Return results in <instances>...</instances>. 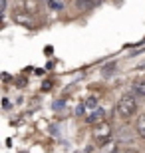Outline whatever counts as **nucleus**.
Segmentation results:
<instances>
[{
  "label": "nucleus",
  "mask_w": 145,
  "mask_h": 153,
  "mask_svg": "<svg viewBox=\"0 0 145 153\" xmlns=\"http://www.w3.org/2000/svg\"><path fill=\"white\" fill-rule=\"evenodd\" d=\"M137 109V102H135V96L133 94H123L121 100L117 102V114L121 115L123 119L131 117Z\"/></svg>",
  "instance_id": "obj_1"
},
{
  "label": "nucleus",
  "mask_w": 145,
  "mask_h": 153,
  "mask_svg": "<svg viewBox=\"0 0 145 153\" xmlns=\"http://www.w3.org/2000/svg\"><path fill=\"white\" fill-rule=\"evenodd\" d=\"M48 6H50L52 10H64V2H60V0H50V2H48Z\"/></svg>",
  "instance_id": "obj_6"
},
{
  "label": "nucleus",
  "mask_w": 145,
  "mask_h": 153,
  "mask_svg": "<svg viewBox=\"0 0 145 153\" xmlns=\"http://www.w3.org/2000/svg\"><path fill=\"white\" fill-rule=\"evenodd\" d=\"M2 108H4V109H10V102H8V100H4V102H2Z\"/></svg>",
  "instance_id": "obj_9"
},
{
  "label": "nucleus",
  "mask_w": 145,
  "mask_h": 153,
  "mask_svg": "<svg viewBox=\"0 0 145 153\" xmlns=\"http://www.w3.org/2000/svg\"><path fill=\"white\" fill-rule=\"evenodd\" d=\"M141 68H145V64H143V66H141Z\"/></svg>",
  "instance_id": "obj_10"
},
{
  "label": "nucleus",
  "mask_w": 145,
  "mask_h": 153,
  "mask_svg": "<svg viewBox=\"0 0 145 153\" xmlns=\"http://www.w3.org/2000/svg\"><path fill=\"white\" fill-rule=\"evenodd\" d=\"M119 141H131V137H129V131L125 133V129H121L119 131V137H117Z\"/></svg>",
  "instance_id": "obj_7"
},
{
  "label": "nucleus",
  "mask_w": 145,
  "mask_h": 153,
  "mask_svg": "<svg viewBox=\"0 0 145 153\" xmlns=\"http://www.w3.org/2000/svg\"><path fill=\"white\" fill-rule=\"evenodd\" d=\"M24 8H28V10H34V8H36V2H32V0H26V2H24Z\"/></svg>",
  "instance_id": "obj_8"
},
{
  "label": "nucleus",
  "mask_w": 145,
  "mask_h": 153,
  "mask_svg": "<svg viewBox=\"0 0 145 153\" xmlns=\"http://www.w3.org/2000/svg\"><path fill=\"white\" fill-rule=\"evenodd\" d=\"M95 137H100V141H106L107 137H112V127L107 121H101L100 125H95Z\"/></svg>",
  "instance_id": "obj_2"
},
{
  "label": "nucleus",
  "mask_w": 145,
  "mask_h": 153,
  "mask_svg": "<svg viewBox=\"0 0 145 153\" xmlns=\"http://www.w3.org/2000/svg\"><path fill=\"white\" fill-rule=\"evenodd\" d=\"M133 91L137 94V96L145 97V79H139V82H135V84H133Z\"/></svg>",
  "instance_id": "obj_5"
},
{
  "label": "nucleus",
  "mask_w": 145,
  "mask_h": 153,
  "mask_svg": "<svg viewBox=\"0 0 145 153\" xmlns=\"http://www.w3.org/2000/svg\"><path fill=\"white\" fill-rule=\"evenodd\" d=\"M135 131H137L139 137L145 139V114H141L139 117H137V121H135Z\"/></svg>",
  "instance_id": "obj_3"
},
{
  "label": "nucleus",
  "mask_w": 145,
  "mask_h": 153,
  "mask_svg": "<svg viewBox=\"0 0 145 153\" xmlns=\"http://www.w3.org/2000/svg\"><path fill=\"white\" fill-rule=\"evenodd\" d=\"M14 20H16L18 24H22V26H26V28H32V26H34L32 18H30V16H26V14H16V16H14Z\"/></svg>",
  "instance_id": "obj_4"
}]
</instances>
